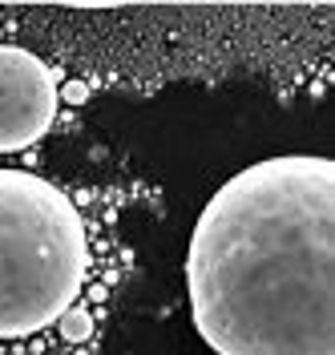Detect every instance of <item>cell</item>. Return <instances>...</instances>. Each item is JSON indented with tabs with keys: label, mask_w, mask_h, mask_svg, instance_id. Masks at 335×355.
<instances>
[{
	"label": "cell",
	"mask_w": 335,
	"mask_h": 355,
	"mask_svg": "<svg viewBox=\"0 0 335 355\" xmlns=\"http://www.w3.org/2000/svg\"><path fill=\"white\" fill-rule=\"evenodd\" d=\"M190 319L218 355H335V162L279 154L226 178L186 250Z\"/></svg>",
	"instance_id": "1"
},
{
	"label": "cell",
	"mask_w": 335,
	"mask_h": 355,
	"mask_svg": "<svg viewBox=\"0 0 335 355\" xmlns=\"http://www.w3.org/2000/svg\"><path fill=\"white\" fill-rule=\"evenodd\" d=\"M89 243L77 206L53 182L0 170V339L57 323L81 295Z\"/></svg>",
	"instance_id": "2"
},
{
	"label": "cell",
	"mask_w": 335,
	"mask_h": 355,
	"mask_svg": "<svg viewBox=\"0 0 335 355\" xmlns=\"http://www.w3.org/2000/svg\"><path fill=\"white\" fill-rule=\"evenodd\" d=\"M53 69L17 44H0V154L37 146L57 117Z\"/></svg>",
	"instance_id": "3"
},
{
	"label": "cell",
	"mask_w": 335,
	"mask_h": 355,
	"mask_svg": "<svg viewBox=\"0 0 335 355\" xmlns=\"http://www.w3.org/2000/svg\"><path fill=\"white\" fill-rule=\"evenodd\" d=\"M57 331H61V339H69V343H85L93 335V315L85 307H69L61 319H57Z\"/></svg>",
	"instance_id": "4"
},
{
	"label": "cell",
	"mask_w": 335,
	"mask_h": 355,
	"mask_svg": "<svg viewBox=\"0 0 335 355\" xmlns=\"http://www.w3.org/2000/svg\"><path fill=\"white\" fill-rule=\"evenodd\" d=\"M57 97H65L69 105H85L89 101V85L85 81H65V89H57Z\"/></svg>",
	"instance_id": "5"
}]
</instances>
